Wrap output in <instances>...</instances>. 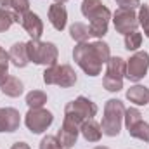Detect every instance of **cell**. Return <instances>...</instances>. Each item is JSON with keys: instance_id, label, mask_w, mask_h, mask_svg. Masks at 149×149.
<instances>
[{"instance_id": "cell-1", "label": "cell", "mask_w": 149, "mask_h": 149, "mask_svg": "<svg viewBox=\"0 0 149 149\" xmlns=\"http://www.w3.org/2000/svg\"><path fill=\"white\" fill-rule=\"evenodd\" d=\"M111 57L109 45L102 40H97L94 43L83 42L78 43L73 50L74 63L88 74V76H97L102 71V64H106Z\"/></svg>"}, {"instance_id": "cell-2", "label": "cell", "mask_w": 149, "mask_h": 149, "mask_svg": "<svg viewBox=\"0 0 149 149\" xmlns=\"http://www.w3.org/2000/svg\"><path fill=\"white\" fill-rule=\"evenodd\" d=\"M123 116H125V104L120 99H109L104 104V118L101 123L102 134L108 137H116L121 132L123 125Z\"/></svg>"}, {"instance_id": "cell-3", "label": "cell", "mask_w": 149, "mask_h": 149, "mask_svg": "<svg viewBox=\"0 0 149 149\" xmlns=\"http://www.w3.org/2000/svg\"><path fill=\"white\" fill-rule=\"evenodd\" d=\"M97 111H99V108H97L95 102H92L90 99L80 95L74 101L66 104V108H64V120L70 121V123H74L76 127H81L83 121L94 118L97 114Z\"/></svg>"}, {"instance_id": "cell-4", "label": "cell", "mask_w": 149, "mask_h": 149, "mask_svg": "<svg viewBox=\"0 0 149 149\" xmlns=\"http://www.w3.org/2000/svg\"><path fill=\"white\" fill-rule=\"evenodd\" d=\"M28 57L30 63H35L38 66H54L57 64L59 50L52 42H42V40H30L26 42Z\"/></svg>"}, {"instance_id": "cell-5", "label": "cell", "mask_w": 149, "mask_h": 149, "mask_svg": "<svg viewBox=\"0 0 149 149\" xmlns=\"http://www.w3.org/2000/svg\"><path fill=\"white\" fill-rule=\"evenodd\" d=\"M45 85H57L61 88H70L76 83V73L70 64H54L43 71Z\"/></svg>"}, {"instance_id": "cell-6", "label": "cell", "mask_w": 149, "mask_h": 149, "mask_svg": "<svg viewBox=\"0 0 149 149\" xmlns=\"http://www.w3.org/2000/svg\"><path fill=\"white\" fill-rule=\"evenodd\" d=\"M54 121V116L49 109L43 108H30V111L24 116V123L31 134H42L45 132Z\"/></svg>"}, {"instance_id": "cell-7", "label": "cell", "mask_w": 149, "mask_h": 149, "mask_svg": "<svg viewBox=\"0 0 149 149\" xmlns=\"http://www.w3.org/2000/svg\"><path fill=\"white\" fill-rule=\"evenodd\" d=\"M148 70H149V54L146 50H137L127 61L125 78H128L130 81H141L148 74Z\"/></svg>"}, {"instance_id": "cell-8", "label": "cell", "mask_w": 149, "mask_h": 149, "mask_svg": "<svg viewBox=\"0 0 149 149\" xmlns=\"http://www.w3.org/2000/svg\"><path fill=\"white\" fill-rule=\"evenodd\" d=\"M113 24L114 30L121 35H127L130 31H135L139 26V19L137 14L132 9H116V12L113 14Z\"/></svg>"}, {"instance_id": "cell-9", "label": "cell", "mask_w": 149, "mask_h": 149, "mask_svg": "<svg viewBox=\"0 0 149 149\" xmlns=\"http://www.w3.org/2000/svg\"><path fill=\"white\" fill-rule=\"evenodd\" d=\"M109 19H111V10L104 5L101 12H97L90 23H88V31H90V37L94 38H101L108 33V26H109Z\"/></svg>"}, {"instance_id": "cell-10", "label": "cell", "mask_w": 149, "mask_h": 149, "mask_svg": "<svg viewBox=\"0 0 149 149\" xmlns=\"http://www.w3.org/2000/svg\"><path fill=\"white\" fill-rule=\"evenodd\" d=\"M21 26L31 37V40H40V37L43 35V23H42L40 16L31 10H28L21 16Z\"/></svg>"}, {"instance_id": "cell-11", "label": "cell", "mask_w": 149, "mask_h": 149, "mask_svg": "<svg viewBox=\"0 0 149 149\" xmlns=\"http://www.w3.org/2000/svg\"><path fill=\"white\" fill-rule=\"evenodd\" d=\"M21 125V114L14 108H0V134L16 132Z\"/></svg>"}, {"instance_id": "cell-12", "label": "cell", "mask_w": 149, "mask_h": 149, "mask_svg": "<svg viewBox=\"0 0 149 149\" xmlns=\"http://www.w3.org/2000/svg\"><path fill=\"white\" fill-rule=\"evenodd\" d=\"M78 134H80V127H76L74 123H70V121H66V120H64L56 137L59 139L61 148H63V149H71L74 144H76Z\"/></svg>"}, {"instance_id": "cell-13", "label": "cell", "mask_w": 149, "mask_h": 149, "mask_svg": "<svg viewBox=\"0 0 149 149\" xmlns=\"http://www.w3.org/2000/svg\"><path fill=\"white\" fill-rule=\"evenodd\" d=\"M49 21H50V24H52L57 31H63V30L66 28L68 12H66L64 3H52V5L49 7Z\"/></svg>"}, {"instance_id": "cell-14", "label": "cell", "mask_w": 149, "mask_h": 149, "mask_svg": "<svg viewBox=\"0 0 149 149\" xmlns=\"http://www.w3.org/2000/svg\"><path fill=\"white\" fill-rule=\"evenodd\" d=\"M9 59H10V63H12L16 68H26L28 63H30L26 43H24V42L14 43V45L10 47V50H9Z\"/></svg>"}, {"instance_id": "cell-15", "label": "cell", "mask_w": 149, "mask_h": 149, "mask_svg": "<svg viewBox=\"0 0 149 149\" xmlns=\"http://www.w3.org/2000/svg\"><path fill=\"white\" fill-rule=\"evenodd\" d=\"M80 134L83 135V139L87 142H99L101 137H102V128H101V125L94 118H90V120H87V121L81 123Z\"/></svg>"}, {"instance_id": "cell-16", "label": "cell", "mask_w": 149, "mask_h": 149, "mask_svg": "<svg viewBox=\"0 0 149 149\" xmlns=\"http://www.w3.org/2000/svg\"><path fill=\"white\" fill-rule=\"evenodd\" d=\"M125 71H127V61L121 57H109V61L106 63V74L109 78H116V80H123L125 78Z\"/></svg>"}, {"instance_id": "cell-17", "label": "cell", "mask_w": 149, "mask_h": 149, "mask_svg": "<svg viewBox=\"0 0 149 149\" xmlns=\"http://www.w3.org/2000/svg\"><path fill=\"white\" fill-rule=\"evenodd\" d=\"M127 99L135 106H146L149 104V88L144 85H134L127 90Z\"/></svg>"}, {"instance_id": "cell-18", "label": "cell", "mask_w": 149, "mask_h": 149, "mask_svg": "<svg viewBox=\"0 0 149 149\" xmlns=\"http://www.w3.org/2000/svg\"><path fill=\"white\" fill-rule=\"evenodd\" d=\"M0 88H2V92H3L5 95H9V97H19V95L23 94V90H24V85H23V81H21L19 78L9 76V78L5 80V83H3Z\"/></svg>"}, {"instance_id": "cell-19", "label": "cell", "mask_w": 149, "mask_h": 149, "mask_svg": "<svg viewBox=\"0 0 149 149\" xmlns=\"http://www.w3.org/2000/svg\"><path fill=\"white\" fill-rule=\"evenodd\" d=\"M70 37L73 38L76 43H83L87 42L90 37V31H88V26L83 24V23H73L70 26Z\"/></svg>"}, {"instance_id": "cell-20", "label": "cell", "mask_w": 149, "mask_h": 149, "mask_svg": "<svg viewBox=\"0 0 149 149\" xmlns=\"http://www.w3.org/2000/svg\"><path fill=\"white\" fill-rule=\"evenodd\" d=\"M104 7L102 0H83L81 2V14L87 19H92L97 12H101Z\"/></svg>"}, {"instance_id": "cell-21", "label": "cell", "mask_w": 149, "mask_h": 149, "mask_svg": "<svg viewBox=\"0 0 149 149\" xmlns=\"http://www.w3.org/2000/svg\"><path fill=\"white\" fill-rule=\"evenodd\" d=\"M47 102V94L42 90H31L26 94V104L28 108H43Z\"/></svg>"}, {"instance_id": "cell-22", "label": "cell", "mask_w": 149, "mask_h": 149, "mask_svg": "<svg viewBox=\"0 0 149 149\" xmlns=\"http://www.w3.org/2000/svg\"><path fill=\"white\" fill-rule=\"evenodd\" d=\"M128 134H130V137L144 141V142L149 144V123H146V121H139L135 127H132L128 130Z\"/></svg>"}, {"instance_id": "cell-23", "label": "cell", "mask_w": 149, "mask_h": 149, "mask_svg": "<svg viewBox=\"0 0 149 149\" xmlns=\"http://www.w3.org/2000/svg\"><path fill=\"white\" fill-rule=\"evenodd\" d=\"M9 9L14 12L16 23L21 24V16L30 10V0H10V7Z\"/></svg>"}, {"instance_id": "cell-24", "label": "cell", "mask_w": 149, "mask_h": 149, "mask_svg": "<svg viewBox=\"0 0 149 149\" xmlns=\"http://www.w3.org/2000/svg\"><path fill=\"white\" fill-rule=\"evenodd\" d=\"M14 23H16L14 12L10 9H2L0 7V33H5Z\"/></svg>"}, {"instance_id": "cell-25", "label": "cell", "mask_w": 149, "mask_h": 149, "mask_svg": "<svg viewBox=\"0 0 149 149\" xmlns=\"http://www.w3.org/2000/svg\"><path fill=\"white\" fill-rule=\"evenodd\" d=\"M123 121H125V127L130 130V128H132V127H135L139 121H142V113L139 111L137 108H128V109H125Z\"/></svg>"}, {"instance_id": "cell-26", "label": "cell", "mask_w": 149, "mask_h": 149, "mask_svg": "<svg viewBox=\"0 0 149 149\" xmlns=\"http://www.w3.org/2000/svg\"><path fill=\"white\" fill-rule=\"evenodd\" d=\"M141 45H142V35H141L137 30H135V31H130V33L125 35V49H127L128 52L137 50Z\"/></svg>"}, {"instance_id": "cell-27", "label": "cell", "mask_w": 149, "mask_h": 149, "mask_svg": "<svg viewBox=\"0 0 149 149\" xmlns=\"http://www.w3.org/2000/svg\"><path fill=\"white\" fill-rule=\"evenodd\" d=\"M137 19H139V26H142L144 30V35L149 37V5H142L139 7V14H137Z\"/></svg>"}, {"instance_id": "cell-28", "label": "cell", "mask_w": 149, "mask_h": 149, "mask_svg": "<svg viewBox=\"0 0 149 149\" xmlns=\"http://www.w3.org/2000/svg\"><path fill=\"white\" fill-rule=\"evenodd\" d=\"M102 85L108 92H120L123 88V80H116V78H109V76H104L102 78Z\"/></svg>"}, {"instance_id": "cell-29", "label": "cell", "mask_w": 149, "mask_h": 149, "mask_svg": "<svg viewBox=\"0 0 149 149\" xmlns=\"http://www.w3.org/2000/svg\"><path fill=\"white\" fill-rule=\"evenodd\" d=\"M40 149H63V148H61V142L56 135H45L40 141Z\"/></svg>"}, {"instance_id": "cell-30", "label": "cell", "mask_w": 149, "mask_h": 149, "mask_svg": "<svg viewBox=\"0 0 149 149\" xmlns=\"http://www.w3.org/2000/svg\"><path fill=\"white\" fill-rule=\"evenodd\" d=\"M120 9H132L135 10L137 7H141V0H116Z\"/></svg>"}, {"instance_id": "cell-31", "label": "cell", "mask_w": 149, "mask_h": 149, "mask_svg": "<svg viewBox=\"0 0 149 149\" xmlns=\"http://www.w3.org/2000/svg\"><path fill=\"white\" fill-rule=\"evenodd\" d=\"M9 78V64H0V87Z\"/></svg>"}, {"instance_id": "cell-32", "label": "cell", "mask_w": 149, "mask_h": 149, "mask_svg": "<svg viewBox=\"0 0 149 149\" xmlns=\"http://www.w3.org/2000/svg\"><path fill=\"white\" fill-rule=\"evenodd\" d=\"M10 59H9V52H5L2 47H0V64H9Z\"/></svg>"}, {"instance_id": "cell-33", "label": "cell", "mask_w": 149, "mask_h": 149, "mask_svg": "<svg viewBox=\"0 0 149 149\" xmlns=\"http://www.w3.org/2000/svg\"><path fill=\"white\" fill-rule=\"evenodd\" d=\"M10 149H31L26 142H16V144H12V148Z\"/></svg>"}, {"instance_id": "cell-34", "label": "cell", "mask_w": 149, "mask_h": 149, "mask_svg": "<svg viewBox=\"0 0 149 149\" xmlns=\"http://www.w3.org/2000/svg\"><path fill=\"white\" fill-rule=\"evenodd\" d=\"M0 5H2V9H9L10 7V0H0Z\"/></svg>"}, {"instance_id": "cell-35", "label": "cell", "mask_w": 149, "mask_h": 149, "mask_svg": "<svg viewBox=\"0 0 149 149\" xmlns=\"http://www.w3.org/2000/svg\"><path fill=\"white\" fill-rule=\"evenodd\" d=\"M68 0H54V3H66Z\"/></svg>"}, {"instance_id": "cell-36", "label": "cell", "mask_w": 149, "mask_h": 149, "mask_svg": "<svg viewBox=\"0 0 149 149\" xmlns=\"http://www.w3.org/2000/svg\"><path fill=\"white\" fill-rule=\"evenodd\" d=\"M95 149H109V148H106V146H97Z\"/></svg>"}]
</instances>
